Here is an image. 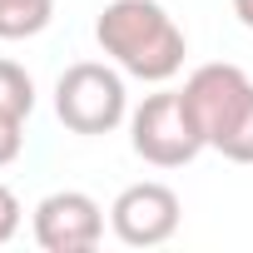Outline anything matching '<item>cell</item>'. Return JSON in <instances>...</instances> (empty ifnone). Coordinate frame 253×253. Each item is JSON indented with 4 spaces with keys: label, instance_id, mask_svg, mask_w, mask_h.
Wrapping results in <instances>:
<instances>
[{
    "label": "cell",
    "instance_id": "52a82bcc",
    "mask_svg": "<svg viewBox=\"0 0 253 253\" xmlns=\"http://www.w3.org/2000/svg\"><path fill=\"white\" fill-rule=\"evenodd\" d=\"M55 20V0H0V40H30Z\"/></svg>",
    "mask_w": 253,
    "mask_h": 253
},
{
    "label": "cell",
    "instance_id": "7a4b0ae2",
    "mask_svg": "<svg viewBox=\"0 0 253 253\" xmlns=\"http://www.w3.org/2000/svg\"><path fill=\"white\" fill-rule=\"evenodd\" d=\"M189 109L204 129V144L233 164H253V80L238 65H199L184 80Z\"/></svg>",
    "mask_w": 253,
    "mask_h": 253
},
{
    "label": "cell",
    "instance_id": "8992f818",
    "mask_svg": "<svg viewBox=\"0 0 253 253\" xmlns=\"http://www.w3.org/2000/svg\"><path fill=\"white\" fill-rule=\"evenodd\" d=\"M104 238V209L84 189H55L35 204V243L45 253H89Z\"/></svg>",
    "mask_w": 253,
    "mask_h": 253
},
{
    "label": "cell",
    "instance_id": "30bf717a",
    "mask_svg": "<svg viewBox=\"0 0 253 253\" xmlns=\"http://www.w3.org/2000/svg\"><path fill=\"white\" fill-rule=\"evenodd\" d=\"M15 233H20V199L0 184V243H10Z\"/></svg>",
    "mask_w": 253,
    "mask_h": 253
},
{
    "label": "cell",
    "instance_id": "8fae6325",
    "mask_svg": "<svg viewBox=\"0 0 253 253\" xmlns=\"http://www.w3.org/2000/svg\"><path fill=\"white\" fill-rule=\"evenodd\" d=\"M233 15H238L243 30H253V0H233Z\"/></svg>",
    "mask_w": 253,
    "mask_h": 253
},
{
    "label": "cell",
    "instance_id": "5b68a950",
    "mask_svg": "<svg viewBox=\"0 0 253 253\" xmlns=\"http://www.w3.org/2000/svg\"><path fill=\"white\" fill-rule=\"evenodd\" d=\"M179 218H184V204L159 179L119 189V199L109 204V228H114L119 243H129V248H159V243H169L179 233Z\"/></svg>",
    "mask_w": 253,
    "mask_h": 253
},
{
    "label": "cell",
    "instance_id": "ba28073f",
    "mask_svg": "<svg viewBox=\"0 0 253 253\" xmlns=\"http://www.w3.org/2000/svg\"><path fill=\"white\" fill-rule=\"evenodd\" d=\"M30 109H35V80L25 75V65L0 60V114L30 119Z\"/></svg>",
    "mask_w": 253,
    "mask_h": 253
},
{
    "label": "cell",
    "instance_id": "277c9868",
    "mask_svg": "<svg viewBox=\"0 0 253 253\" xmlns=\"http://www.w3.org/2000/svg\"><path fill=\"white\" fill-rule=\"evenodd\" d=\"M129 144H134V154H139L144 164H154V169H184V164H194V159L209 149L184 89L144 94V104L129 109Z\"/></svg>",
    "mask_w": 253,
    "mask_h": 253
},
{
    "label": "cell",
    "instance_id": "3957f363",
    "mask_svg": "<svg viewBox=\"0 0 253 253\" xmlns=\"http://www.w3.org/2000/svg\"><path fill=\"white\" fill-rule=\"evenodd\" d=\"M55 114L70 134H109L129 119L124 70L104 60H80L55 80Z\"/></svg>",
    "mask_w": 253,
    "mask_h": 253
},
{
    "label": "cell",
    "instance_id": "9c48e42d",
    "mask_svg": "<svg viewBox=\"0 0 253 253\" xmlns=\"http://www.w3.org/2000/svg\"><path fill=\"white\" fill-rule=\"evenodd\" d=\"M20 149H25V119L0 114V169L15 164V159H20Z\"/></svg>",
    "mask_w": 253,
    "mask_h": 253
},
{
    "label": "cell",
    "instance_id": "6da1fadb",
    "mask_svg": "<svg viewBox=\"0 0 253 253\" xmlns=\"http://www.w3.org/2000/svg\"><path fill=\"white\" fill-rule=\"evenodd\" d=\"M94 40L129 80L169 84L184 70L189 40L159 0H109L94 20Z\"/></svg>",
    "mask_w": 253,
    "mask_h": 253
}]
</instances>
